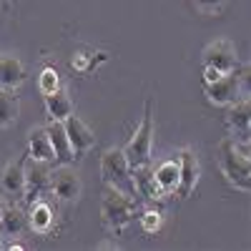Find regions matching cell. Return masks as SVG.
<instances>
[{"instance_id": "obj_10", "label": "cell", "mask_w": 251, "mask_h": 251, "mask_svg": "<svg viewBox=\"0 0 251 251\" xmlns=\"http://www.w3.org/2000/svg\"><path fill=\"white\" fill-rule=\"evenodd\" d=\"M63 128H66V136H68V143H71L75 158L86 156L93 146H96V133L88 128V123L83 121L80 116L71 113L66 121H63Z\"/></svg>"}, {"instance_id": "obj_21", "label": "cell", "mask_w": 251, "mask_h": 251, "mask_svg": "<svg viewBox=\"0 0 251 251\" xmlns=\"http://www.w3.org/2000/svg\"><path fill=\"white\" fill-rule=\"evenodd\" d=\"M20 116V100L13 91L0 88V128H10Z\"/></svg>"}, {"instance_id": "obj_16", "label": "cell", "mask_w": 251, "mask_h": 251, "mask_svg": "<svg viewBox=\"0 0 251 251\" xmlns=\"http://www.w3.org/2000/svg\"><path fill=\"white\" fill-rule=\"evenodd\" d=\"M133 183H136V196H143V199H149V201H161L163 199V191L158 188V183L153 178L151 163L133 169Z\"/></svg>"}, {"instance_id": "obj_5", "label": "cell", "mask_w": 251, "mask_h": 251, "mask_svg": "<svg viewBox=\"0 0 251 251\" xmlns=\"http://www.w3.org/2000/svg\"><path fill=\"white\" fill-rule=\"evenodd\" d=\"M50 163L48 161H35L25 158V186H23V199L30 206L38 199H46L50 194Z\"/></svg>"}, {"instance_id": "obj_9", "label": "cell", "mask_w": 251, "mask_h": 251, "mask_svg": "<svg viewBox=\"0 0 251 251\" xmlns=\"http://www.w3.org/2000/svg\"><path fill=\"white\" fill-rule=\"evenodd\" d=\"M201 60H203V66L216 68L221 73L239 71V55H236V48L231 40H214V43H208L201 53Z\"/></svg>"}, {"instance_id": "obj_18", "label": "cell", "mask_w": 251, "mask_h": 251, "mask_svg": "<svg viewBox=\"0 0 251 251\" xmlns=\"http://www.w3.org/2000/svg\"><path fill=\"white\" fill-rule=\"evenodd\" d=\"M46 113L50 116V121H66L71 113H75L73 100L66 88H58L55 93L46 96Z\"/></svg>"}, {"instance_id": "obj_25", "label": "cell", "mask_w": 251, "mask_h": 251, "mask_svg": "<svg viewBox=\"0 0 251 251\" xmlns=\"http://www.w3.org/2000/svg\"><path fill=\"white\" fill-rule=\"evenodd\" d=\"M224 73L221 71H216V68H208V66H203V83H214V80H219Z\"/></svg>"}, {"instance_id": "obj_2", "label": "cell", "mask_w": 251, "mask_h": 251, "mask_svg": "<svg viewBox=\"0 0 251 251\" xmlns=\"http://www.w3.org/2000/svg\"><path fill=\"white\" fill-rule=\"evenodd\" d=\"M151 151H153V98L146 100L143 106V118L136 126V131L128 141V146L123 149L126 158H128L131 169L151 163Z\"/></svg>"}, {"instance_id": "obj_22", "label": "cell", "mask_w": 251, "mask_h": 251, "mask_svg": "<svg viewBox=\"0 0 251 251\" xmlns=\"http://www.w3.org/2000/svg\"><path fill=\"white\" fill-rule=\"evenodd\" d=\"M38 88H40V93H43V96L55 93L58 88H63L58 71H55V68H43V71H40V75H38Z\"/></svg>"}, {"instance_id": "obj_11", "label": "cell", "mask_w": 251, "mask_h": 251, "mask_svg": "<svg viewBox=\"0 0 251 251\" xmlns=\"http://www.w3.org/2000/svg\"><path fill=\"white\" fill-rule=\"evenodd\" d=\"M226 128H228V138L234 141H249V133H251V103L246 96H241L239 100H234L228 106V113H226Z\"/></svg>"}, {"instance_id": "obj_3", "label": "cell", "mask_w": 251, "mask_h": 251, "mask_svg": "<svg viewBox=\"0 0 251 251\" xmlns=\"http://www.w3.org/2000/svg\"><path fill=\"white\" fill-rule=\"evenodd\" d=\"M136 219V199L118 191V188H108L100 201V221L113 234H121L126 226Z\"/></svg>"}, {"instance_id": "obj_17", "label": "cell", "mask_w": 251, "mask_h": 251, "mask_svg": "<svg viewBox=\"0 0 251 251\" xmlns=\"http://www.w3.org/2000/svg\"><path fill=\"white\" fill-rule=\"evenodd\" d=\"M28 158L48 161V163L55 161L50 141H48V133H46V126H35V128H30V133H28Z\"/></svg>"}, {"instance_id": "obj_1", "label": "cell", "mask_w": 251, "mask_h": 251, "mask_svg": "<svg viewBox=\"0 0 251 251\" xmlns=\"http://www.w3.org/2000/svg\"><path fill=\"white\" fill-rule=\"evenodd\" d=\"M100 178L108 188H118V191L136 199L133 169H131L128 158H126L123 149H106L103 151V156H100Z\"/></svg>"}, {"instance_id": "obj_7", "label": "cell", "mask_w": 251, "mask_h": 251, "mask_svg": "<svg viewBox=\"0 0 251 251\" xmlns=\"http://www.w3.org/2000/svg\"><path fill=\"white\" fill-rule=\"evenodd\" d=\"M203 93L208 98V103L214 106H231L234 100H239L244 96V86H241V75L236 71L224 73L219 80L214 83H203Z\"/></svg>"}, {"instance_id": "obj_4", "label": "cell", "mask_w": 251, "mask_h": 251, "mask_svg": "<svg viewBox=\"0 0 251 251\" xmlns=\"http://www.w3.org/2000/svg\"><path fill=\"white\" fill-rule=\"evenodd\" d=\"M219 169L236 191H251V161L234 149L231 138H224L219 143Z\"/></svg>"}, {"instance_id": "obj_19", "label": "cell", "mask_w": 251, "mask_h": 251, "mask_svg": "<svg viewBox=\"0 0 251 251\" xmlns=\"http://www.w3.org/2000/svg\"><path fill=\"white\" fill-rule=\"evenodd\" d=\"M28 224H30L33 231H38V234H46V231H50L53 224H55L53 208H50V206H48L43 199L33 201V203H30V211H28Z\"/></svg>"}, {"instance_id": "obj_27", "label": "cell", "mask_w": 251, "mask_h": 251, "mask_svg": "<svg viewBox=\"0 0 251 251\" xmlns=\"http://www.w3.org/2000/svg\"><path fill=\"white\" fill-rule=\"evenodd\" d=\"M0 249H3V236H0Z\"/></svg>"}, {"instance_id": "obj_24", "label": "cell", "mask_w": 251, "mask_h": 251, "mask_svg": "<svg viewBox=\"0 0 251 251\" xmlns=\"http://www.w3.org/2000/svg\"><path fill=\"white\" fill-rule=\"evenodd\" d=\"M224 3H226V0H194V5L201 13H206V15H216L224 8Z\"/></svg>"}, {"instance_id": "obj_13", "label": "cell", "mask_w": 251, "mask_h": 251, "mask_svg": "<svg viewBox=\"0 0 251 251\" xmlns=\"http://www.w3.org/2000/svg\"><path fill=\"white\" fill-rule=\"evenodd\" d=\"M25 83V66L15 53H0V88L15 91Z\"/></svg>"}, {"instance_id": "obj_8", "label": "cell", "mask_w": 251, "mask_h": 251, "mask_svg": "<svg viewBox=\"0 0 251 251\" xmlns=\"http://www.w3.org/2000/svg\"><path fill=\"white\" fill-rule=\"evenodd\" d=\"M176 163H178V186H176V194L181 199H188L194 194V188L201 178V163L199 156L191 149H181L178 153H174Z\"/></svg>"}, {"instance_id": "obj_14", "label": "cell", "mask_w": 251, "mask_h": 251, "mask_svg": "<svg viewBox=\"0 0 251 251\" xmlns=\"http://www.w3.org/2000/svg\"><path fill=\"white\" fill-rule=\"evenodd\" d=\"M23 186H25V158L10 161L3 169V174H0V194L5 199L23 196Z\"/></svg>"}, {"instance_id": "obj_20", "label": "cell", "mask_w": 251, "mask_h": 251, "mask_svg": "<svg viewBox=\"0 0 251 251\" xmlns=\"http://www.w3.org/2000/svg\"><path fill=\"white\" fill-rule=\"evenodd\" d=\"M153 178H156L158 188L163 191V196L174 194L176 186H178V163H176V158H169V161L158 163L153 169Z\"/></svg>"}, {"instance_id": "obj_15", "label": "cell", "mask_w": 251, "mask_h": 251, "mask_svg": "<svg viewBox=\"0 0 251 251\" xmlns=\"http://www.w3.org/2000/svg\"><path fill=\"white\" fill-rule=\"evenodd\" d=\"M46 133H48V141H50V149H53L55 161L58 163H71L75 156H73V149L68 143L66 128H63V121H50L46 126Z\"/></svg>"}, {"instance_id": "obj_12", "label": "cell", "mask_w": 251, "mask_h": 251, "mask_svg": "<svg viewBox=\"0 0 251 251\" xmlns=\"http://www.w3.org/2000/svg\"><path fill=\"white\" fill-rule=\"evenodd\" d=\"M28 228V211L18 203H8L0 211V236L3 239H18L23 236V231Z\"/></svg>"}, {"instance_id": "obj_23", "label": "cell", "mask_w": 251, "mask_h": 251, "mask_svg": "<svg viewBox=\"0 0 251 251\" xmlns=\"http://www.w3.org/2000/svg\"><path fill=\"white\" fill-rule=\"evenodd\" d=\"M138 221H141V228H143L146 234H156L158 228L163 226V214L156 211V208H149V211H143V214H141Z\"/></svg>"}, {"instance_id": "obj_6", "label": "cell", "mask_w": 251, "mask_h": 251, "mask_svg": "<svg viewBox=\"0 0 251 251\" xmlns=\"http://www.w3.org/2000/svg\"><path fill=\"white\" fill-rule=\"evenodd\" d=\"M80 191H83L80 176H78V171L73 169L71 163H60L58 169L50 171V194L58 201L73 203V201L80 199Z\"/></svg>"}, {"instance_id": "obj_26", "label": "cell", "mask_w": 251, "mask_h": 251, "mask_svg": "<svg viewBox=\"0 0 251 251\" xmlns=\"http://www.w3.org/2000/svg\"><path fill=\"white\" fill-rule=\"evenodd\" d=\"M3 206H5V196L0 194V211H3Z\"/></svg>"}]
</instances>
